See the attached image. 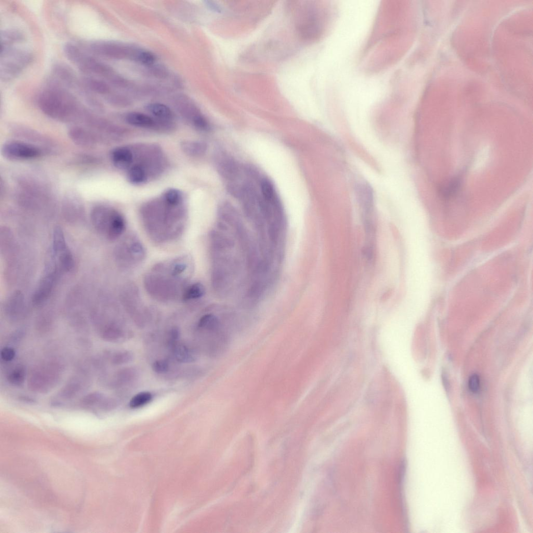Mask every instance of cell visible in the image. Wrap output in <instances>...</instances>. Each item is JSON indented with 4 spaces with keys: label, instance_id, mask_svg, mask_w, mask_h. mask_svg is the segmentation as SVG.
Returning a JSON list of instances; mask_svg holds the SVG:
<instances>
[{
    "label": "cell",
    "instance_id": "6da1fadb",
    "mask_svg": "<svg viewBox=\"0 0 533 533\" xmlns=\"http://www.w3.org/2000/svg\"><path fill=\"white\" fill-rule=\"evenodd\" d=\"M192 269V261L187 256L159 263L146 275V288L152 297L160 302H171L180 297L182 299Z\"/></svg>",
    "mask_w": 533,
    "mask_h": 533
},
{
    "label": "cell",
    "instance_id": "7a4b0ae2",
    "mask_svg": "<svg viewBox=\"0 0 533 533\" xmlns=\"http://www.w3.org/2000/svg\"><path fill=\"white\" fill-rule=\"evenodd\" d=\"M41 110L50 118L62 122H69L84 115L76 98L59 85L46 88L38 99Z\"/></svg>",
    "mask_w": 533,
    "mask_h": 533
},
{
    "label": "cell",
    "instance_id": "3957f363",
    "mask_svg": "<svg viewBox=\"0 0 533 533\" xmlns=\"http://www.w3.org/2000/svg\"><path fill=\"white\" fill-rule=\"evenodd\" d=\"M91 220L96 230L107 239H118L124 233L126 223L123 216L108 207L96 206L91 213Z\"/></svg>",
    "mask_w": 533,
    "mask_h": 533
},
{
    "label": "cell",
    "instance_id": "277c9868",
    "mask_svg": "<svg viewBox=\"0 0 533 533\" xmlns=\"http://www.w3.org/2000/svg\"><path fill=\"white\" fill-rule=\"evenodd\" d=\"M33 56L28 50L15 46L2 48L1 80L8 82L16 79L32 63Z\"/></svg>",
    "mask_w": 533,
    "mask_h": 533
},
{
    "label": "cell",
    "instance_id": "5b68a950",
    "mask_svg": "<svg viewBox=\"0 0 533 533\" xmlns=\"http://www.w3.org/2000/svg\"><path fill=\"white\" fill-rule=\"evenodd\" d=\"M115 255L117 262L121 267L132 269L144 261L146 251L139 239L131 234L116 247Z\"/></svg>",
    "mask_w": 533,
    "mask_h": 533
},
{
    "label": "cell",
    "instance_id": "8992f818",
    "mask_svg": "<svg viewBox=\"0 0 533 533\" xmlns=\"http://www.w3.org/2000/svg\"><path fill=\"white\" fill-rule=\"evenodd\" d=\"M51 259L63 272H69L74 266V259L68 246L61 229L56 228L54 233Z\"/></svg>",
    "mask_w": 533,
    "mask_h": 533
},
{
    "label": "cell",
    "instance_id": "52a82bcc",
    "mask_svg": "<svg viewBox=\"0 0 533 533\" xmlns=\"http://www.w3.org/2000/svg\"><path fill=\"white\" fill-rule=\"evenodd\" d=\"M3 157L9 161H28L38 158L42 154L41 150L29 143L18 141H9L2 148Z\"/></svg>",
    "mask_w": 533,
    "mask_h": 533
},
{
    "label": "cell",
    "instance_id": "ba28073f",
    "mask_svg": "<svg viewBox=\"0 0 533 533\" xmlns=\"http://www.w3.org/2000/svg\"><path fill=\"white\" fill-rule=\"evenodd\" d=\"M90 50L98 56L113 59L123 58L128 50L122 45L111 42H96L90 45Z\"/></svg>",
    "mask_w": 533,
    "mask_h": 533
},
{
    "label": "cell",
    "instance_id": "9c48e42d",
    "mask_svg": "<svg viewBox=\"0 0 533 533\" xmlns=\"http://www.w3.org/2000/svg\"><path fill=\"white\" fill-rule=\"evenodd\" d=\"M69 135L76 145L83 147H94L98 141L97 136L94 133L81 127L71 128Z\"/></svg>",
    "mask_w": 533,
    "mask_h": 533
},
{
    "label": "cell",
    "instance_id": "30bf717a",
    "mask_svg": "<svg viewBox=\"0 0 533 533\" xmlns=\"http://www.w3.org/2000/svg\"><path fill=\"white\" fill-rule=\"evenodd\" d=\"M218 172L225 179L233 181L240 175V167L232 158L227 157L222 159L218 165Z\"/></svg>",
    "mask_w": 533,
    "mask_h": 533
},
{
    "label": "cell",
    "instance_id": "8fae6325",
    "mask_svg": "<svg viewBox=\"0 0 533 533\" xmlns=\"http://www.w3.org/2000/svg\"><path fill=\"white\" fill-rule=\"evenodd\" d=\"M111 158L114 165L124 170L129 168L134 161L132 151L126 147L115 149L111 153Z\"/></svg>",
    "mask_w": 533,
    "mask_h": 533
},
{
    "label": "cell",
    "instance_id": "7c38bea8",
    "mask_svg": "<svg viewBox=\"0 0 533 533\" xmlns=\"http://www.w3.org/2000/svg\"><path fill=\"white\" fill-rule=\"evenodd\" d=\"M54 72L57 79L69 87L75 88L80 84L73 71L66 65L60 63L56 64L54 67Z\"/></svg>",
    "mask_w": 533,
    "mask_h": 533
},
{
    "label": "cell",
    "instance_id": "4fadbf2b",
    "mask_svg": "<svg viewBox=\"0 0 533 533\" xmlns=\"http://www.w3.org/2000/svg\"><path fill=\"white\" fill-rule=\"evenodd\" d=\"M84 87L93 94L109 96L111 94L110 86L105 81L95 77L84 78L82 82Z\"/></svg>",
    "mask_w": 533,
    "mask_h": 533
},
{
    "label": "cell",
    "instance_id": "5bb4252c",
    "mask_svg": "<svg viewBox=\"0 0 533 533\" xmlns=\"http://www.w3.org/2000/svg\"><path fill=\"white\" fill-rule=\"evenodd\" d=\"M146 108L159 122L168 123L173 119L174 116L172 110L163 104L150 103L147 105Z\"/></svg>",
    "mask_w": 533,
    "mask_h": 533
},
{
    "label": "cell",
    "instance_id": "9a60e30c",
    "mask_svg": "<svg viewBox=\"0 0 533 533\" xmlns=\"http://www.w3.org/2000/svg\"><path fill=\"white\" fill-rule=\"evenodd\" d=\"M125 119L129 124L144 128H154L157 123L151 117L139 112L129 113Z\"/></svg>",
    "mask_w": 533,
    "mask_h": 533
},
{
    "label": "cell",
    "instance_id": "2e32d148",
    "mask_svg": "<svg viewBox=\"0 0 533 533\" xmlns=\"http://www.w3.org/2000/svg\"><path fill=\"white\" fill-rule=\"evenodd\" d=\"M25 41L24 35L17 29H10L1 33L2 48L15 46Z\"/></svg>",
    "mask_w": 533,
    "mask_h": 533
},
{
    "label": "cell",
    "instance_id": "e0dca14e",
    "mask_svg": "<svg viewBox=\"0 0 533 533\" xmlns=\"http://www.w3.org/2000/svg\"><path fill=\"white\" fill-rule=\"evenodd\" d=\"M181 149L188 155L199 157L206 152L207 145L202 142L187 141L182 143Z\"/></svg>",
    "mask_w": 533,
    "mask_h": 533
},
{
    "label": "cell",
    "instance_id": "ac0fdd59",
    "mask_svg": "<svg viewBox=\"0 0 533 533\" xmlns=\"http://www.w3.org/2000/svg\"><path fill=\"white\" fill-rule=\"evenodd\" d=\"M127 178L131 184L140 185L146 183L148 176L145 169L140 165H135L128 170Z\"/></svg>",
    "mask_w": 533,
    "mask_h": 533
},
{
    "label": "cell",
    "instance_id": "d6986e66",
    "mask_svg": "<svg viewBox=\"0 0 533 533\" xmlns=\"http://www.w3.org/2000/svg\"><path fill=\"white\" fill-rule=\"evenodd\" d=\"M205 293V287L201 283H195L186 288L182 300L185 302L197 300L202 297Z\"/></svg>",
    "mask_w": 533,
    "mask_h": 533
},
{
    "label": "cell",
    "instance_id": "ffe728a7",
    "mask_svg": "<svg viewBox=\"0 0 533 533\" xmlns=\"http://www.w3.org/2000/svg\"><path fill=\"white\" fill-rule=\"evenodd\" d=\"M199 327L207 331H214L223 328L219 319L213 314H207L200 320Z\"/></svg>",
    "mask_w": 533,
    "mask_h": 533
},
{
    "label": "cell",
    "instance_id": "44dd1931",
    "mask_svg": "<svg viewBox=\"0 0 533 533\" xmlns=\"http://www.w3.org/2000/svg\"><path fill=\"white\" fill-rule=\"evenodd\" d=\"M174 347L175 357L178 361L183 363L194 361L195 356L188 347L183 344H177Z\"/></svg>",
    "mask_w": 533,
    "mask_h": 533
},
{
    "label": "cell",
    "instance_id": "7402d4cb",
    "mask_svg": "<svg viewBox=\"0 0 533 533\" xmlns=\"http://www.w3.org/2000/svg\"><path fill=\"white\" fill-rule=\"evenodd\" d=\"M260 182L262 197L271 203L278 196L274 184L267 178H262Z\"/></svg>",
    "mask_w": 533,
    "mask_h": 533
},
{
    "label": "cell",
    "instance_id": "603a6c76",
    "mask_svg": "<svg viewBox=\"0 0 533 533\" xmlns=\"http://www.w3.org/2000/svg\"><path fill=\"white\" fill-rule=\"evenodd\" d=\"M152 399V395L148 392H143L138 393L133 397L130 401L129 405L132 408H138L144 406Z\"/></svg>",
    "mask_w": 533,
    "mask_h": 533
},
{
    "label": "cell",
    "instance_id": "cb8c5ba5",
    "mask_svg": "<svg viewBox=\"0 0 533 533\" xmlns=\"http://www.w3.org/2000/svg\"><path fill=\"white\" fill-rule=\"evenodd\" d=\"M164 198L166 202L169 205L177 206L181 203L183 197H182V194L179 190L171 189L168 190L165 193Z\"/></svg>",
    "mask_w": 533,
    "mask_h": 533
},
{
    "label": "cell",
    "instance_id": "d4e9b609",
    "mask_svg": "<svg viewBox=\"0 0 533 533\" xmlns=\"http://www.w3.org/2000/svg\"><path fill=\"white\" fill-rule=\"evenodd\" d=\"M104 339L110 341H116L122 339L123 336L122 331L118 327L111 326L108 327L103 333Z\"/></svg>",
    "mask_w": 533,
    "mask_h": 533
},
{
    "label": "cell",
    "instance_id": "484cf974",
    "mask_svg": "<svg viewBox=\"0 0 533 533\" xmlns=\"http://www.w3.org/2000/svg\"><path fill=\"white\" fill-rule=\"evenodd\" d=\"M25 372L22 367H18L13 371L9 376V381L14 385H22L25 380Z\"/></svg>",
    "mask_w": 533,
    "mask_h": 533
},
{
    "label": "cell",
    "instance_id": "4316f807",
    "mask_svg": "<svg viewBox=\"0 0 533 533\" xmlns=\"http://www.w3.org/2000/svg\"><path fill=\"white\" fill-rule=\"evenodd\" d=\"M136 57L140 63L147 66H152L156 61L155 55L151 52L147 51L138 52L136 55Z\"/></svg>",
    "mask_w": 533,
    "mask_h": 533
},
{
    "label": "cell",
    "instance_id": "83f0119b",
    "mask_svg": "<svg viewBox=\"0 0 533 533\" xmlns=\"http://www.w3.org/2000/svg\"><path fill=\"white\" fill-rule=\"evenodd\" d=\"M133 359V355L132 353L128 351H121L113 356L112 361L116 365H120L131 362Z\"/></svg>",
    "mask_w": 533,
    "mask_h": 533
},
{
    "label": "cell",
    "instance_id": "f1b7e54d",
    "mask_svg": "<svg viewBox=\"0 0 533 533\" xmlns=\"http://www.w3.org/2000/svg\"><path fill=\"white\" fill-rule=\"evenodd\" d=\"M107 100L111 105L119 107L128 105L129 103V100L127 98L118 94L109 95Z\"/></svg>",
    "mask_w": 533,
    "mask_h": 533
},
{
    "label": "cell",
    "instance_id": "f546056e",
    "mask_svg": "<svg viewBox=\"0 0 533 533\" xmlns=\"http://www.w3.org/2000/svg\"><path fill=\"white\" fill-rule=\"evenodd\" d=\"M193 123L196 128L201 131H207L210 126L206 120L201 114H196L193 118Z\"/></svg>",
    "mask_w": 533,
    "mask_h": 533
},
{
    "label": "cell",
    "instance_id": "4dcf8cb0",
    "mask_svg": "<svg viewBox=\"0 0 533 533\" xmlns=\"http://www.w3.org/2000/svg\"><path fill=\"white\" fill-rule=\"evenodd\" d=\"M152 368L155 372L164 373L168 371L169 364L165 360H157L153 364Z\"/></svg>",
    "mask_w": 533,
    "mask_h": 533
},
{
    "label": "cell",
    "instance_id": "1f68e13d",
    "mask_svg": "<svg viewBox=\"0 0 533 533\" xmlns=\"http://www.w3.org/2000/svg\"><path fill=\"white\" fill-rule=\"evenodd\" d=\"M102 398V394L98 392H95L85 396L82 400V403L86 405H93L96 404Z\"/></svg>",
    "mask_w": 533,
    "mask_h": 533
},
{
    "label": "cell",
    "instance_id": "d6a6232c",
    "mask_svg": "<svg viewBox=\"0 0 533 533\" xmlns=\"http://www.w3.org/2000/svg\"><path fill=\"white\" fill-rule=\"evenodd\" d=\"M468 386H469L470 391L472 393H476L479 391L480 380L479 376L477 374H474L470 376Z\"/></svg>",
    "mask_w": 533,
    "mask_h": 533
},
{
    "label": "cell",
    "instance_id": "836d02e7",
    "mask_svg": "<svg viewBox=\"0 0 533 533\" xmlns=\"http://www.w3.org/2000/svg\"><path fill=\"white\" fill-rule=\"evenodd\" d=\"M244 171L247 176L254 180H258L261 177L257 169L252 165H245Z\"/></svg>",
    "mask_w": 533,
    "mask_h": 533
},
{
    "label": "cell",
    "instance_id": "e575fe53",
    "mask_svg": "<svg viewBox=\"0 0 533 533\" xmlns=\"http://www.w3.org/2000/svg\"><path fill=\"white\" fill-rule=\"evenodd\" d=\"M1 355L3 359L7 361H10L15 358L16 351L12 347H6L2 350Z\"/></svg>",
    "mask_w": 533,
    "mask_h": 533
},
{
    "label": "cell",
    "instance_id": "d590c367",
    "mask_svg": "<svg viewBox=\"0 0 533 533\" xmlns=\"http://www.w3.org/2000/svg\"><path fill=\"white\" fill-rule=\"evenodd\" d=\"M227 190L233 197L240 199L241 196L242 186L240 187L237 184H231L228 186Z\"/></svg>",
    "mask_w": 533,
    "mask_h": 533
},
{
    "label": "cell",
    "instance_id": "8d00e7d4",
    "mask_svg": "<svg viewBox=\"0 0 533 533\" xmlns=\"http://www.w3.org/2000/svg\"><path fill=\"white\" fill-rule=\"evenodd\" d=\"M180 332L177 328L172 329L169 334L168 344L171 346H174L179 338Z\"/></svg>",
    "mask_w": 533,
    "mask_h": 533
},
{
    "label": "cell",
    "instance_id": "74e56055",
    "mask_svg": "<svg viewBox=\"0 0 533 533\" xmlns=\"http://www.w3.org/2000/svg\"><path fill=\"white\" fill-rule=\"evenodd\" d=\"M205 4L208 8L214 12H219L220 11L219 7L214 2L210 1H206L205 2Z\"/></svg>",
    "mask_w": 533,
    "mask_h": 533
}]
</instances>
